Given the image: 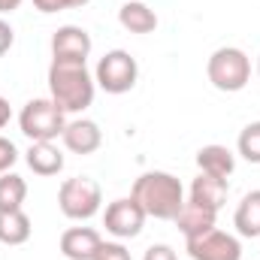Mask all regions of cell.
Returning <instances> with one entry per match:
<instances>
[{
  "mask_svg": "<svg viewBox=\"0 0 260 260\" xmlns=\"http://www.w3.org/2000/svg\"><path fill=\"white\" fill-rule=\"evenodd\" d=\"M58 206L70 221H88L100 212L103 206V191L94 179L88 176H73L64 179L58 188Z\"/></svg>",
  "mask_w": 260,
  "mask_h": 260,
  "instance_id": "5b68a950",
  "label": "cell"
},
{
  "mask_svg": "<svg viewBox=\"0 0 260 260\" xmlns=\"http://www.w3.org/2000/svg\"><path fill=\"white\" fill-rule=\"evenodd\" d=\"M27 200V182L18 173H0V212H15Z\"/></svg>",
  "mask_w": 260,
  "mask_h": 260,
  "instance_id": "d6986e66",
  "label": "cell"
},
{
  "mask_svg": "<svg viewBox=\"0 0 260 260\" xmlns=\"http://www.w3.org/2000/svg\"><path fill=\"white\" fill-rule=\"evenodd\" d=\"M130 197L142 206V212L148 218H157V221H176V215L185 206V188H182V182L173 173H164V170L142 173L133 182Z\"/></svg>",
  "mask_w": 260,
  "mask_h": 260,
  "instance_id": "6da1fadb",
  "label": "cell"
},
{
  "mask_svg": "<svg viewBox=\"0 0 260 260\" xmlns=\"http://www.w3.org/2000/svg\"><path fill=\"white\" fill-rule=\"evenodd\" d=\"M12 43H15V30H12V24L6 18H0V58L12 49Z\"/></svg>",
  "mask_w": 260,
  "mask_h": 260,
  "instance_id": "cb8c5ba5",
  "label": "cell"
},
{
  "mask_svg": "<svg viewBox=\"0 0 260 260\" xmlns=\"http://www.w3.org/2000/svg\"><path fill=\"white\" fill-rule=\"evenodd\" d=\"M34 227H30V218L24 209H15V212H0V242L3 245H24L30 239Z\"/></svg>",
  "mask_w": 260,
  "mask_h": 260,
  "instance_id": "e0dca14e",
  "label": "cell"
},
{
  "mask_svg": "<svg viewBox=\"0 0 260 260\" xmlns=\"http://www.w3.org/2000/svg\"><path fill=\"white\" fill-rule=\"evenodd\" d=\"M206 76L209 82L224 91V94H236L248 85L251 79V61L242 49L236 46H221L209 55V64H206Z\"/></svg>",
  "mask_w": 260,
  "mask_h": 260,
  "instance_id": "277c9868",
  "label": "cell"
},
{
  "mask_svg": "<svg viewBox=\"0 0 260 260\" xmlns=\"http://www.w3.org/2000/svg\"><path fill=\"white\" fill-rule=\"evenodd\" d=\"M145 218H148V215L142 212V206H139L133 197H118V200H112V203L106 206V212H103V227H106V233H112L115 239H133V236L142 233Z\"/></svg>",
  "mask_w": 260,
  "mask_h": 260,
  "instance_id": "52a82bcc",
  "label": "cell"
},
{
  "mask_svg": "<svg viewBox=\"0 0 260 260\" xmlns=\"http://www.w3.org/2000/svg\"><path fill=\"white\" fill-rule=\"evenodd\" d=\"M61 139L73 154H94L103 145V130L91 118H76V121H67Z\"/></svg>",
  "mask_w": 260,
  "mask_h": 260,
  "instance_id": "30bf717a",
  "label": "cell"
},
{
  "mask_svg": "<svg viewBox=\"0 0 260 260\" xmlns=\"http://www.w3.org/2000/svg\"><path fill=\"white\" fill-rule=\"evenodd\" d=\"M18 127L30 142H55L67 127V112L52 97H37L21 106Z\"/></svg>",
  "mask_w": 260,
  "mask_h": 260,
  "instance_id": "3957f363",
  "label": "cell"
},
{
  "mask_svg": "<svg viewBox=\"0 0 260 260\" xmlns=\"http://www.w3.org/2000/svg\"><path fill=\"white\" fill-rule=\"evenodd\" d=\"M9 118H12V106H9L6 97H0V130L9 124Z\"/></svg>",
  "mask_w": 260,
  "mask_h": 260,
  "instance_id": "484cf974",
  "label": "cell"
},
{
  "mask_svg": "<svg viewBox=\"0 0 260 260\" xmlns=\"http://www.w3.org/2000/svg\"><path fill=\"white\" fill-rule=\"evenodd\" d=\"M21 3H24V0H0V15H6V12H15Z\"/></svg>",
  "mask_w": 260,
  "mask_h": 260,
  "instance_id": "4316f807",
  "label": "cell"
},
{
  "mask_svg": "<svg viewBox=\"0 0 260 260\" xmlns=\"http://www.w3.org/2000/svg\"><path fill=\"white\" fill-rule=\"evenodd\" d=\"M257 73H260V58H257Z\"/></svg>",
  "mask_w": 260,
  "mask_h": 260,
  "instance_id": "f1b7e54d",
  "label": "cell"
},
{
  "mask_svg": "<svg viewBox=\"0 0 260 260\" xmlns=\"http://www.w3.org/2000/svg\"><path fill=\"white\" fill-rule=\"evenodd\" d=\"M85 3H91V0H67V9H79V6H85Z\"/></svg>",
  "mask_w": 260,
  "mask_h": 260,
  "instance_id": "83f0119b",
  "label": "cell"
},
{
  "mask_svg": "<svg viewBox=\"0 0 260 260\" xmlns=\"http://www.w3.org/2000/svg\"><path fill=\"white\" fill-rule=\"evenodd\" d=\"M15 160H18V148H15V142L6 139V136H0V173H9V170L15 167Z\"/></svg>",
  "mask_w": 260,
  "mask_h": 260,
  "instance_id": "7402d4cb",
  "label": "cell"
},
{
  "mask_svg": "<svg viewBox=\"0 0 260 260\" xmlns=\"http://www.w3.org/2000/svg\"><path fill=\"white\" fill-rule=\"evenodd\" d=\"M197 167L200 173H209V176H218V179H230L233 170H236V154L227 148V145H203L197 151Z\"/></svg>",
  "mask_w": 260,
  "mask_h": 260,
  "instance_id": "4fadbf2b",
  "label": "cell"
},
{
  "mask_svg": "<svg viewBox=\"0 0 260 260\" xmlns=\"http://www.w3.org/2000/svg\"><path fill=\"white\" fill-rule=\"evenodd\" d=\"M215 218H218V212H212V209H206V206H197L191 200H185L182 212L176 215V224H179V230L185 233V239H191V236H200V233L212 230V227H215Z\"/></svg>",
  "mask_w": 260,
  "mask_h": 260,
  "instance_id": "9a60e30c",
  "label": "cell"
},
{
  "mask_svg": "<svg viewBox=\"0 0 260 260\" xmlns=\"http://www.w3.org/2000/svg\"><path fill=\"white\" fill-rule=\"evenodd\" d=\"M94 94H97V82H94V73L85 64L52 61V67H49V97L67 115L85 112L94 103Z\"/></svg>",
  "mask_w": 260,
  "mask_h": 260,
  "instance_id": "7a4b0ae2",
  "label": "cell"
},
{
  "mask_svg": "<svg viewBox=\"0 0 260 260\" xmlns=\"http://www.w3.org/2000/svg\"><path fill=\"white\" fill-rule=\"evenodd\" d=\"M236 151L248 164H260V121H251L242 127L239 139H236Z\"/></svg>",
  "mask_w": 260,
  "mask_h": 260,
  "instance_id": "ffe728a7",
  "label": "cell"
},
{
  "mask_svg": "<svg viewBox=\"0 0 260 260\" xmlns=\"http://www.w3.org/2000/svg\"><path fill=\"white\" fill-rule=\"evenodd\" d=\"M118 21L130 34H151L157 27V15L151 6H145L142 0H124V6L118 9Z\"/></svg>",
  "mask_w": 260,
  "mask_h": 260,
  "instance_id": "2e32d148",
  "label": "cell"
},
{
  "mask_svg": "<svg viewBox=\"0 0 260 260\" xmlns=\"http://www.w3.org/2000/svg\"><path fill=\"white\" fill-rule=\"evenodd\" d=\"M185 248L194 260H242V245L233 233H224L218 227L185 239Z\"/></svg>",
  "mask_w": 260,
  "mask_h": 260,
  "instance_id": "ba28073f",
  "label": "cell"
},
{
  "mask_svg": "<svg viewBox=\"0 0 260 260\" xmlns=\"http://www.w3.org/2000/svg\"><path fill=\"white\" fill-rule=\"evenodd\" d=\"M34 6H37L40 12L52 15V12H61V9H67V0H34Z\"/></svg>",
  "mask_w": 260,
  "mask_h": 260,
  "instance_id": "d4e9b609",
  "label": "cell"
},
{
  "mask_svg": "<svg viewBox=\"0 0 260 260\" xmlns=\"http://www.w3.org/2000/svg\"><path fill=\"white\" fill-rule=\"evenodd\" d=\"M142 260H179V254H176L173 245H164V242H160V245H151Z\"/></svg>",
  "mask_w": 260,
  "mask_h": 260,
  "instance_id": "603a6c76",
  "label": "cell"
},
{
  "mask_svg": "<svg viewBox=\"0 0 260 260\" xmlns=\"http://www.w3.org/2000/svg\"><path fill=\"white\" fill-rule=\"evenodd\" d=\"M233 227L239 230V236H248V239L260 236V191L242 197V203L236 206V215H233Z\"/></svg>",
  "mask_w": 260,
  "mask_h": 260,
  "instance_id": "ac0fdd59",
  "label": "cell"
},
{
  "mask_svg": "<svg viewBox=\"0 0 260 260\" xmlns=\"http://www.w3.org/2000/svg\"><path fill=\"white\" fill-rule=\"evenodd\" d=\"M100 242L103 239L94 227H70L61 233V254L67 260H94Z\"/></svg>",
  "mask_w": 260,
  "mask_h": 260,
  "instance_id": "8fae6325",
  "label": "cell"
},
{
  "mask_svg": "<svg viewBox=\"0 0 260 260\" xmlns=\"http://www.w3.org/2000/svg\"><path fill=\"white\" fill-rule=\"evenodd\" d=\"M94 49V40L85 27L64 24L52 37V61H70V64H85Z\"/></svg>",
  "mask_w": 260,
  "mask_h": 260,
  "instance_id": "9c48e42d",
  "label": "cell"
},
{
  "mask_svg": "<svg viewBox=\"0 0 260 260\" xmlns=\"http://www.w3.org/2000/svg\"><path fill=\"white\" fill-rule=\"evenodd\" d=\"M136 79H139V64L124 49L106 52L97 61V70H94V82L106 94H127V91H133Z\"/></svg>",
  "mask_w": 260,
  "mask_h": 260,
  "instance_id": "8992f818",
  "label": "cell"
},
{
  "mask_svg": "<svg viewBox=\"0 0 260 260\" xmlns=\"http://www.w3.org/2000/svg\"><path fill=\"white\" fill-rule=\"evenodd\" d=\"M24 160L37 176H58L64 170V154L55 142H30Z\"/></svg>",
  "mask_w": 260,
  "mask_h": 260,
  "instance_id": "5bb4252c",
  "label": "cell"
},
{
  "mask_svg": "<svg viewBox=\"0 0 260 260\" xmlns=\"http://www.w3.org/2000/svg\"><path fill=\"white\" fill-rule=\"evenodd\" d=\"M94 260H133V257H130V251L121 245V239H118V242H100Z\"/></svg>",
  "mask_w": 260,
  "mask_h": 260,
  "instance_id": "44dd1931",
  "label": "cell"
},
{
  "mask_svg": "<svg viewBox=\"0 0 260 260\" xmlns=\"http://www.w3.org/2000/svg\"><path fill=\"white\" fill-rule=\"evenodd\" d=\"M227 194H230V185H227V179H218V176L200 173L194 182H191L188 200H191V203H197V206H206V209L218 212V209L227 203Z\"/></svg>",
  "mask_w": 260,
  "mask_h": 260,
  "instance_id": "7c38bea8",
  "label": "cell"
}]
</instances>
